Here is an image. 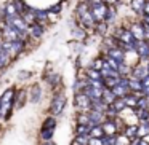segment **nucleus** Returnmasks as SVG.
<instances>
[{
  "label": "nucleus",
  "mask_w": 149,
  "mask_h": 145,
  "mask_svg": "<svg viewBox=\"0 0 149 145\" xmlns=\"http://www.w3.org/2000/svg\"><path fill=\"white\" fill-rule=\"evenodd\" d=\"M29 34L34 37V38H40V37H42V34H43V27H42V24H40V23H34V24H31V26H29Z\"/></svg>",
  "instance_id": "f3484780"
},
{
  "label": "nucleus",
  "mask_w": 149,
  "mask_h": 145,
  "mask_svg": "<svg viewBox=\"0 0 149 145\" xmlns=\"http://www.w3.org/2000/svg\"><path fill=\"white\" fill-rule=\"evenodd\" d=\"M144 3H146V0H132V2H130V7H132V10L135 11L136 14H143Z\"/></svg>",
  "instance_id": "aec40b11"
},
{
  "label": "nucleus",
  "mask_w": 149,
  "mask_h": 145,
  "mask_svg": "<svg viewBox=\"0 0 149 145\" xmlns=\"http://www.w3.org/2000/svg\"><path fill=\"white\" fill-rule=\"evenodd\" d=\"M53 134H55V129H42L40 131V137H42V140H52Z\"/></svg>",
  "instance_id": "72a5a7b5"
},
{
  "label": "nucleus",
  "mask_w": 149,
  "mask_h": 145,
  "mask_svg": "<svg viewBox=\"0 0 149 145\" xmlns=\"http://www.w3.org/2000/svg\"><path fill=\"white\" fill-rule=\"evenodd\" d=\"M15 94H16V91L13 88H8L0 96V118H5V120L10 118L11 109H13V104H15Z\"/></svg>",
  "instance_id": "f257e3e1"
},
{
  "label": "nucleus",
  "mask_w": 149,
  "mask_h": 145,
  "mask_svg": "<svg viewBox=\"0 0 149 145\" xmlns=\"http://www.w3.org/2000/svg\"><path fill=\"white\" fill-rule=\"evenodd\" d=\"M103 65H104V59L103 58H98V59H95V61L91 62L90 67L95 69V70H101V69H103Z\"/></svg>",
  "instance_id": "e433bc0d"
},
{
  "label": "nucleus",
  "mask_w": 149,
  "mask_h": 145,
  "mask_svg": "<svg viewBox=\"0 0 149 145\" xmlns=\"http://www.w3.org/2000/svg\"><path fill=\"white\" fill-rule=\"evenodd\" d=\"M77 121H79V124H88V113L80 112V115L77 116Z\"/></svg>",
  "instance_id": "58836bf2"
},
{
  "label": "nucleus",
  "mask_w": 149,
  "mask_h": 145,
  "mask_svg": "<svg viewBox=\"0 0 149 145\" xmlns=\"http://www.w3.org/2000/svg\"><path fill=\"white\" fill-rule=\"evenodd\" d=\"M128 88H130V93L141 94V80H138V78L130 77L128 75Z\"/></svg>",
  "instance_id": "4468645a"
},
{
  "label": "nucleus",
  "mask_w": 149,
  "mask_h": 145,
  "mask_svg": "<svg viewBox=\"0 0 149 145\" xmlns=\"http://www.w3.org/2000/svg\"><path fill=\"white\" fill-rule=\"evenodd\" d=\"M103 132L104 135H112V134H117L119 132V124H117V120H104L103 124Z\"/></svg>",
  "instance_id": "1a4fd4ad"
},
{
  "label": "nucleus",
  "mask_w": 149,
  "mask_h": 145,
  "mask_svg": "<svg viewBox=\"0 0 149 145\" xmlns=\"http://www.w3.org/2000/svg\"><path fill=\"white\" fill-rule=\"evenodd\" d=\"M114 93V96L116 97H125L127 94L130 93V89H128V86H123V85H120V83H117L116 86L111 89Z\"/></svg>",
  "instance_id": "a211bd4d"
},
{
  "label": "nucleus",
  "mask_w": 149,
  "mask_h": 145,
  "mask_svg": "<svg viewBox=\"0 0 149 145\" xmlns=\"http://www.w3.org/2000/svg\"><path fill=\"white\" fill-rule=\"evenodd\" d=\"M148 105H149V99L143 94H139L138 100H136V109H148Z\"/></svg>",
  "instance_id": "7c9ffc66"
},
{
  "label": "nucleus",
  "mask_w": 149,
  "mask_h": 145,
  "mask_svg": "<svg viewBox=\"0 0 149 145\" xmlns=\"http://www.w3.org/2000/svg\"><path fill=\"white\" fill-rule=\"evenodd\" d=\"M106 10H107V5L106 3H98V5L90 7V11H91V16H93L95 23H103V21H104V14H106Z\"/></svg>",
  "instance_id": "0eeeda50"
},
{
  "label": "nucleus",
  "mask_w": 149,
  "mask_h": 145,
  "mask_svg": "<svg viewBox=\"0 0 149 145\" xmlns=\"http://www.w3.org/2000/svg\"><path fill=\"white\" fill-rule=\"evenodd\" d=\"M132 145H149V142H146L144 139H141V137H136V139H133Z\"/></svg>",
  "instance_id": "a19ab883"
},
{
  "label": "nucleus",
  "mask_w": 149,
  "mask_h": 145,
  "mask_svg": "<svg viewBox=\"0 0 149 145\" xmlns=\"http://www.w3.org/2000/svg\"><path fill=\"white\" fill-rule=\"evenodd\" d=\"M116 8L114 7H107V10H106V14H104V21H111L114 16H116Z\"/></svg>",
  "instance_id": "4c0bfd02"
},
{
  "label": "nucleus",
  "mask_w": 149,
  "mask_h": 145,
  "mask_svg": "<svg viewBox=\"0 0 149 145\" xmlns=\"http://www.w3.org/2000/svg\"><path fill=\"white\" fill-rule=\"evenodd\" d=\"M107 58L114 59V61H117L120 64V62H125V51H123L122 48H119V46H112V48H107Z\"/></svg>",
  "instance_id": "9b49d317"
},
{
  "label": "nucleus",
  "mask_w": 149,
  "mask_h": 145,
  "mask_svg": "<svg viewBox=\"0 0 149 145\" xmlns=\"http://www.w3.org/2000/svg\"><path fill=\"white\" fill-rule=\"evenodd\" d=\"M135 115L139 121H149V110L148 109H135Z\"/></svg>",
  "instance_id": "a878e982"
},
{
  "label": "nucleus",
  "mask_w": 149,
  "mask_h": 145,
  "mask_svg": "<svg viewBox=\"0 0 149 145\" xmlns=\"http://www.w3.org/2000/svg\"><path fill=\"white\" fill-rule=\"evenodd\" d=\"M143 16H149V0H146L144 8H143Z\"/></svg>",
  "instance_id": "a18cd8bd"
},
{
  "label": "nucleus",
  "mask_w": 149,
  "mask_h": 145,
  "mask_svg": "<svg viewBox=\"0 0 149 145\" xmlns=\"http://www.w3.org/2000/svg\"><path fill=\"white\" fill-rule=\"evenodd\" d=\"M103 135H104V132H103V128H101V124H100V126H91V128H90V137L101 139Z\"/></svg>",
  "instance_id": "c756f323"
},
{
  "label": "nucleus",
  "mask_w": 149,
  "mask_h": 145,
  "mask_svg": "<svg viewBox=\"0 0 149 145\" xmlns=\"http://www.w3.org/2000/svg\"><path fill=\"white\" fill-rule=\"evenodd\" d=\"M138 96H139V94L128 93L125 97H123V102H125V107H127V109H132V110L136 109V100H138Z\"/></svg>",
  "instance_id": "dca6fc26"
},
{
  "label": "nucleus",
  "mask_w": 149,
  "mask_h": 145,
  "mask_svg": "<svg viewBox=\"0 0 149 145\" xmlns=\"http://www.w3.org/2000/svg\"><path fill=\"white\" fill-rule=\"evenodd\" d=\"M42 145H56V144H55V142H52V140H47L45 144H42Z\"/></svg>",
  "instance_id": "09e8293b"
},
{
  "label": "nucleus",
  "mask_w": 149,
  "mask_h": 145,
  "mask_svg": "<svg viewBox=\"0 0 149 145\" xmlns=\"http://www.w3.org/2000/svg\"><path fill=\"white\" fill-rule=\"evenodd\" d=\"M146 65H148V74H149V61H148V64H146Z\"/></svg>",
  "instance_id": "8fccbe9b"
},
{
  "label": "nucleus",
  "mask_w": 149,
  "mask_h": 145,
  "mask_svg": "<svg viewBox=\"0 0 149 145\" xmlns=\"http://www.w3.org/2000/svg\"><path fill=\"white\" fill-rule=\"evenodd\" d=\"M75 105H77V109L80 110L82 113H87L91 110V100L88 99V96L85 93L77 91V93H75Z\"/></svg>",
  "instance_id": "39448f33"
},
{
  "label": "nucleus",
  "mask_w": 149,
  "mask_h": 145,
  "mask_svg": "<svg viewBox=\"0 0 149 145\" xmlns=\"http://www.w3.org/2000/svg\"><path fill=\"white\" fill-rule=\"evenodd\" d=\"M146 75H149V74H148V65H146L144 62H139V64L133 65L132 72H130V77H135V78H138V80H143Z\"/></svg>",
  "instance_id": "f8f14e48"
},
{
  "label": "nucleus",
  "mask_w": 149,
  "mask_h": 145,
  "mask_svg": "<svg viewBox=\"0 0 149 145\" xmlns=\"http://www.w3.org/2000/svg\"><path fill=\"white\" fill-rule=\"evenodd\" d=\"M128 30L132 32V35L135 40H144V27H143L141 23L132 24V26L128 27Z\"/></svg>",
  "instance_id": "ddd939ff"
},
{
  "label": "nucleus",
  "mask_w": 149,
  "mask_h": 145,
  "mask_svg": "<svg viewBox=\"0 0 149 145\" xmlns=\"http://www.w3.org/2000/svg\"><path fill=\"white\" fill-rule=\"evenodd\" d=\"M5 16H19L16 11V7H15V3H8L7 7H5Z\"/></svg>",
  "instance_id": "473e14b6"
},
{
  "label": "nucleus",
  "mask_w": 149,
  "mask_h": 145,
  "mask_svg": "<svg viewBox=\"0 0 149 145\" xmlns=\"http://www.w3.org/2000/svg\"><path fill=\"white\" fill-rule=\"evenodd\" d=\"M148 110H149V105H148Z\"/></svg>",
  "instance_id": "603ef678"
},
{
  "label": "nucleus",
  "mask_w": 149,
  "mask_h": 145,
  "mask_svg": "<svg viewBox=\"0 0 149 145\" xmlns=\"http://www.w3.org/2000/svg\"><path fill=\"white\" fill-rule=\"evenodd\" d=\"M8 61H10V56H8L7 53L3 51V49H0V69L7 67Z\"/></svg>",
  "instance_id": "f704fd0d"
},
{
  "label": "nucleus",
  "mask_w": 149,
  "mask_h": 145,
  "mask_svg": "<svg viewBox=\"0 0 149 145\" xmlns=\"http://www.w3.org/2000/svg\"><path fill=\"white\" fill-rule=\"evenodd\" d=\"M87 78H88V80H103L101 72L100 70H95V69H91V67L87 69Z\"/></svg>",
  "instance_id": "cd10ccee"
},
{
  "label": "nucleus",
  "mask_w": 149,
  "mask_h": 145,
  "mask_svg": "<svg viewBox=\"0 0 149 145\" xmlns=\"http://www.w3.org/2000/svg\"><path fill=\"white\" fill-rule=\"evenodd\" d=\"M31 13H32L34 19H36V23H47V19H48V13L43 10H36V8H29Z\"/></svg>",
  "instance_id": "2eb2a0df"
},
{
  "label": "nucleus",
  "mask_w": 149,
  "mask_h": 145,
  "mask_svg": "<svg viewBox=\"0 0 149 145\" xmlns=\"http://www.w3.org/2000/svg\"><path fill=\"white\" fill-rule=\"evenodd\" d=\"M77 16H79V21H80L82 26H85L87 29H95L96 23H95L93 16H91L90 7H88L85 2H82V3L77 7Z\"/></svg>",
  "instance_id": "f03ea898"
},
{
  "label": "nucleus",
  "mask_w": 149,
  "mask_h": 145,
  "mask_svg": "<svg viewBox=\"0 0 149 145\" xmlns=\"http://www.w3.org/2000/svg\"><path fill=\"white\" fill-rule=\"evenodd\" d=\"M56 128V116H48L45 121L42 123V129H55Z\"/></svg>",
  "instance_id": "bb28decb"
},
{
  "label": "nucleus",
  "mask_w": 149,
  "mask_h": 145,
  "mask_svg": "<svg viewBox=\"0 0 149 145\" xmlns=\"http://www.w3.org/2000/svg\"><path fill=\"white\" fill-rule=\"evenodd\" d=\"M0 49H2V40H0Z\"/></svg>",
  "instance_id": "3c124183"
},
{
  "label": "nucleus",
  "mask_w": 149,
  "mask_h": 145,
  "mask_svg": "<svg viewBox=\"0 0 149 145\" xmlns=\"http://www.w3.org/2000/svg\"><path fill=\"white\" fill-rule=\"evenodd\" d=\"M101 144L103 145H119V135L117 134L103 135V137H101Z\"/></svg>",
  "instance_id": "4be33fe9"
},
{
  "label": "nucleus",
  "mask_w": 149,
  "mask_h": 145,
  "mask_svg": "<svg viewBox=\"0 0 149 145\" xmlns=\"http://www.w3.org/2000/svg\"><path fill=\"white\" fill-rule=\"evenodd\" d=\"M75 132H77V135H88L90 137V126L88 124H77Z\"/></svg>",
  "instance_id": "2f4dec72"
},
{
  "label": "nucleus",
  "mask_w": 149,
  "mask_h": 145,
  "mask_svg": "<svg viewBox=\"0 0 149 145\" xmlns=\"http://www.w3.org/2000/svg\"><path fill=\"white\" fill-rule=\"evenodd\" d=\"M111 107H112L117 113H122L123 110H127L125 102H123V97H116V99H114V102L111 104Z\"/></svg>",
  "instance_id": "412c9836"
},
{
  "label": "nucleus",
  "mask_w": 149,
  "mask_h": 145,
  "mask_svg": "<svg viewBox=\"0 0 149 145\" xmlns=\"http://www.w3.org/2000/svg\"><path fill=\"white\" fill-rule=\"evenodd\" d=\"M106 120L103 112H98V110H90L88 112V126H100L103 124V121Z\"/></svg>",
  "instance_id": "6e6552de"
},
{
  "label": "nucleus",
  "mask_w": 149,
  "mask_h": 145,
  "mask_svg": "<svg viewBox=\"0 0 149 145\" xmlns=\"http://www.w3.org/2000/svg\"><path fill=\"white\" fill-rule=\"evenodd\" d=\"M66 104H68V99H66V96L63 93H58L53 96L52 99V105H50V112H52L53 116H58L61 115L63 112H64V107Z\"/></svg>",
  "instance_id": "20e7f679"
},
{
  "label": "nucleus",
  "mask_w": 149,
  "mask_h": 145,
  "mask_svg": "<svg viewBox=\"0 0 149 145\" xmlns=\"http://www.w3.org/2000/svg\"><path fill=\"white\" fill-rule=\"evenodd\" d=\"M141 94L149 99V75H146L141 80Z\"/></svg>",
  "instance_id": "c85d7f7f"
},
{
  "label": "nucleus",
  "mask_w": 149,
  "mask_h": 145,
  "mask_svg": "<svg viewBox=\"0 0 149 145\" xmlns=\"http://www.w3.org/2000/svg\"><path fill=\"white\" fill-rule=\"evenodd\" d=\"M88 139H90L88 135H75L72 145H88Z\"/></svg>",
  "instance_id": "c9c22d12"
},
{
  "label": "nucleus",
  "mask_w": 149,
  "mask_h": 145,
  "mask_svg": "<svg viewBox=\"0 0 149 145\" xmlns=\"http://www.w3.org/2000/svg\"><path fill=\"white\" fill-rule=\"evenodd\" d=\"M138 128V137H146V135H149V121H139V126H136Z\"/></svg>",
  "instance_id": "b1692460"
},
{
  "label": "nucleus",
  "mask_w": 149,
  "mask_h": 145,
  "mask_svg": "<svg viewBox=\"0 0 149 145\" xmlns=\"http://www.w3.org/2000/svg\"><path fill=\"white\" fill-rule=\"evenodd\" d=\"M88 145H103V144H101V139L90 137V139H88Z\"/></svg>",
  "instance_id": "37998d69"
},
{
  "label": "nucleus",
  "mask_w": 149,
  "mask_h": 145,
  "mask_svg": "<svg viewBox=\"0 0 149 145\" xmlns=\"http://www.w3.org/2000/svg\"><path fill=\"white\" fill-rule=\"evenodd\" d=\"M59 10H61V5H56V7H52V10H50V11H52V13H58Z\"/></svg>",
  "instance_id": "de8ad7c7"
},
{
  "label": "nucleus",
  "mask_w": 149,
  "mask_h": 145,
  "mask_svg": "<svg viewBox=\"0 0 149 145\" xmlns=\"http://www.w3.org/2000/svg\"><path fill=\"white\" fill-rule=\"evenodd\" d=\"M116 40H117V45H119V43H135V38H133L132 32H130L127 27H123V29L117 30Z\"/></svg>",
  "instance_id": "9d476101"
},
{
  "label": "nucleus",
  "mask_w": 149,
  "mask_h": 145,
  "mask_svg": "<svg viewBox=\"0 0 149 145\" xmlns=\"http://www.w3.org/2000/svg\"><path fill=\"white\" fill-rule=\"evenodd\" d=\"M74 35L75 38H85V32L82 29H74Z\"/></svg>",
  "instance_id": "79ce46f5"
},
{
  "label": "nucleus",
  "mask_w": 149,
  "mask_h": 145,
  "mask_svg": "<svg viewBox=\"0 0 149 145\" xmlns=\"http://www.w3.org/2000/svg\"><path fill=\"white\" fill-rule=\"evenodd\" d=\"M47 80H48V83L52 85V86H56V85L59 83V77H58V75H52V77L47 78Z\"/></svg>",
  "instance_id": "ea45409f"
},
{
  "label": "nucleus",
  "mask_w": 149,
  "mask_h": 145,
  "mask_svg": "<svg viewBox=\"0 0 149 145\" xmlns=\"http://www.w3.org/2000/svg\"><path fill=\"white\" fill-rule=\"evenodd\" d=\"M119 2H120V0H104V3H106L107 7H116Z\"/></svg>",
  "instance_id": "49530a36"
},
{
  "label": "nucleus",
  "mask_w": 149,
  "mask_h": 145,
  "mask_svg": "<svg viewBox=\"0 0 149 145\" xmlns=\"http://www.w3.org/2000/svg\"><path fill=\"white\" fill-rule=\"evenodd\" d=\"M133 51L138 54L139 59L143 61H148V54H149V42L148 40H135V46H133Z\"/></svg>",
  "instance_id": "423d86ee"
},
{
  "label": "nucleus",
  "mask_w": 149,
  "mask_h": 145,
  "mask_svg": "<svg viewBox=\"0 0 149 145\" xmlns=\"http://www.w3.org/2000/svg\"><path fill=\"white\" fill-rule=\"evenodd\" d=\"M40 99H42V88H40L39 85H34L32 91H31V100H32L34 104H37Z\"/></svg>",
  "instance_id": "5701e85b"
},
{
  "label": "nucleus",
  "mask_w": 149,
  "mask_h": 145,
  "mask_svg": "<svg viewBox=\"0 0 149 145\" xmlns=\"http://www.w3.org/2000/svg\"><path fill=\"white\" fill-rule=\"evenodd\" d=\"M114 99H116V96H114V93L109 89V88H104L103 89V94H101V100H103L106 105H111V104L114 102Z\"/></svg>",
  "instance_id": "6ab92c4d"
},
{
  "label": "nucleus",
  "mask_w": 149,
  "mask_h": 145,
  "mask_svg": "<svg viewBox=\"0 0 149 145\" xmlns=\"http://www.w3.org/2000/svg\"><path fill=\"white\" fill-rule=\"evenodd\" d=\"M85 3L88 7H93V5H98V3H104V0H85Z\"/></svg>",
  "instance_id": "c03bdc74"
},
{
  "label": "nucleus",
  "mask_w": 149,
  "mask_h": 145,
  "mask_svg": "<svg viewBox=\"0 0 149 145\" xmlns=\"http://www.w3.org/2000/svg\"><path fill=\"white\" fill-rule=\"evenodd\" d=\"M123 135H125L127 139H136L138 137V128H136L135 124L127 126V128L123 129Z\"/></svg>",
  "instance_id": "393cba45"
},
{
  "label": "nucleus",
  "mask_w": 149,
  "mask_h": 145,
  "mask_svg": "<svg viewBox=\"0 0 149 145\" xmlns=\"http://www.w3.org/2000/svg\"><path fill=\"white\" fill-rule=\"evenodd\" d=\"M26 48V42L23 38H18V40H13V42H8V40H2V49L7 53L10 58L19 54L23 49Z\"/></svg>",
  "instance_id": "7ed1b4c3"
}]
</instances>
